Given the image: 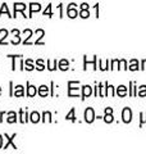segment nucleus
I'll return each instance as SVG.
<instances>
[{"label": "nucleus", "mask_w": 146, "mask_h": 154, "mask_svg": "<svg viewBox=\"0 0 146 154\" xmlns=\"http://www.w3.org/2000/svg\"><path fill=\"white\" fill-rule=\"evenodd\" d=\"M78 81H69L68 82V96H78L80 90L78 88H75L76 85H78Z\"/></svg>", "instance_id": "nucleus-1"}, {"label": "nucleus", "mask_w": 146, "mask_h": 154, "mask_svg": "<svg viewBox=\"0 0 146 154\" xmlns=\"http://www.w3.org/2000/svg\"><path fill=\"white\" fill-rule=\"evenodd\" d=\"M122 119H123L124 123H129L132 121V110H131V108L126 107L122 110Z\"/></svg>", "instance_id": "nucleus-2"}, {"label": "nucleus", "mask_w": 146, "mask_h": 154, "mask_svg": "<svg viewBox=\"0 0 146 154\" xmlns=\"http://www.w3.org/2000/svg\"><path fill=\"white\" fill-rule=\"evenodd\" d=\"M85 121L87 123H92L95 121V112H94V109H92L91 107H89L85 110Z\"/></svg>", "instance_id": "nucleus-3"}, {"label": "nucleus", "mask_w": 146, "mask_h": 154, "mask_svg": "<svg viewBox=\"0 0 146 154\" xmlns=\"http://www.w3.org/2000/svg\"><path fill=\"white\" fill-rule=\"evenodd\" d=\"M76 4H69V7H68V9H67V14H68V17L69 18H76L77 16H78V11L76 9Z\"/></svg>", "instance_id": "nucleus-4"}, {"label": "nucleus", "mask_w": 146, "mask_h": 154, "mask_svg": "<svg viewBox=\"0 0 146 154\" xmlns=\"http://www.w3.org/2000/svg\"><path fill=\"white\" fill-rule=\"evenodd\" d=\"M4 136H5V139H7V144H5V145H4V146H3L4 149H7V148H8L9 145H12V148H13V149H17V145H16V144H14V143H13V140H14V137H16V136H17V135H16V134H13V135H12V136H8V135L5 134V135H4Z\"/></svg>", "instance_id": "nucleus-5"}, {"label": "nucleus", "mask_w": 146, "mask_h": 154, "mask_svg": "<svg viewBox=\"0 0 146 154\" xmlns=\"http://www.w3.org/2000/svg\"><path fill=\"white\" fill-rule=\"evenodd\" d=\"M27 8L26 4H23V3H16L14 4V16L13 17H17V12H24V9Z\"/></svg>", "instance_id": "nucleus-6"}, {"label": "nucleus", "mask_w": 146, "mask_h": 154, "mask_svg": "<svg viewBox=\"0 0 146 154\" xmlns=\"http://www.w3.org/2000/svg\"><path fill=\"white\" fill-rule=\"evenodd\" d=\"M91 94H92V88L89 86V85H85L84 88H82V99L89 98Z\"/></svg>", "instance_id": "nucleus-7"}, {"label": "nucleus", "mask_w": 146, "mask_h": 154, "mask_svg": "<svg viewBox=\"0 0 146 154\" xmlns=\"http://www.w3.org/2000/svg\"><path fill=\"white\" fill-rule=\"evenodd\" d=\"M41 11V5L38 3H31L30 4V16L28 17H32V14L35 12H40Z\"/></svg>", "instance_id": "nucleus-8"}, {"label": "nucleus", "mask_w": 146, "mask_h": 154, "mask_svg": "<svg viewBox=\"0 0 146 154\" xmlns=\"http://www.w3.org/2000/svg\"><path fill=\"white\" fill-rule=\"evenodd\" d=\"M14 96H17V98H21V96L24 95V88L22 85H17L16 88H14V93H13Z\"/></svg>", "instance_id": "nucleus-9"}, {"label": "nucleus", "mask_w": 146, "mask_h": 154, "mask_svg": "<svg viewBox=\"0 0 146 154\" xmlns=\"http://www.w3.org/2000/svg\"><path fill=\"white\" fill-rule=\"evenodd\" d=\"M37 94V89H36V86H33V85H30L27 82V95L28 96H35Z\"/></svg>", "instance_id": "nucleus-10"}, {"label": "nucleus", "mask_w": 146, "mask_h": 154, "mask_svg": "<svg viewBox=\"0 0 146 154\" xmlns=\"http://www.w3.org/2000/svg\"><path fill=\"white\" fill-rule=\"evenodd\" d=\"M117 95L120 96V98H123V96L127 95V88H126L124 85H120L117 88Z\"/></svg>", "instance_id": "nucleus-11"}, {"label": "nucleus", "mask_w": 146, "mask_h": 154, "mask_svg": "<svg viewBox=\"0 0 146 154\" xmlns=\"http://www.w3.org/2000/svg\"><path fill=\"white\" fill-rule=\"evenodd\" d=\"M36 35H37V40H36L35 44L36 45H44V42L41 41V38L44 37V35H45L44 30H36Z\"/></svg>", "instance_id": "nucleus-12"}, {"label": "nucleus", "mask_w": 146, "mask_h": 154, "mask_svg": "<svg viewBox=\"0 0 146 154\" xmlns=\"http://www.w3.org/2000/svg\"><path fill=\"white\" fill-rule=\"evenodd\" d=\"M28 119V114L24 109H21L19 110V121H21V123H26Z\"/></svg>", "instance_id": "nucleus-13"}, {"label": "nucleus", "mask_w": 146, "mask_h": 154, "mask_svg": "<svg viewBox=\"0 0 146 154\" xmlns=\"http://www.w3.org/2000/svg\"><path fill=\"white\" fill-rule=\"evenodd\" d=\"M38 95L40 96H47V94H49V88L46 85H41L40 88H38Z\"/></svg>", "instance_id": "nucleus-14"}, {"label": "nucleus", "mask_w": 146, "mask_h": 154, "mask_svg": "<svg viewBox=\"0 0 146 154\" xmlns=\"http://www.w3.org/2000/svg\"><path fill=\"white\" fill-rule=\"evenodd\" d=\"M75 113H76V109H75V108H72V109L69 110V113L65 116V119H67V121L76 122V116H75Z\"/></svg>", "instance_id": "nucleus-15"}, {"label": "nucleus", "mask_w": 146, "mask_h": 154, "mask_svg": "<svg viewBox=\"0 0 146 154\" xmlns=\"http://www.w3.org/2000/svg\"><path fill=\"white\" fill-rule=\"evenodd\" d=\"M40 114H38V112H32L30 114V119H31V122L32 123H37V122H40Z\"/></svg>", "instance_id": "nucleus-16"}, {"label": "nucleus", "mask_w": 146, "mask_h": 154, "mask_svg": "<svg viewBox=\"0 0 146 154\" xmlns=\"http://www.w3.org/2000/svg\"><path fill=\"white\" fill-rule=\"evenodd\" d=\"M23 33L26 35V40L23 41V44H24V45H30L31 42L28 41V40H30V37L32 36V31L30 30V28H27V30H24V31H23Z\"/></svg>", "instance_id": "nucleus-17"}, {"label": "nucleus", "mask_w": 146, "mask_h": 154, "mask_svg": "<svg viewBox=\"0 0 146 154\" xmlns=\"http://www.w3.org/2000/svg\"><path fill=\"white\" fill-rule=\"evenodd\" d=\"M7 121H8V123H14V122H17V113H16V112H9V113H8Z\"/></svg>", "instance_id": "nucleus-18"}, {"label": "nucleus", "mask_w": 146, "mask_h": 154, "mask_svg": "<svg viewBox=\"0 0 146 154\" xmlns=\"http://www.w3.org/2000/svg\"><path fill=\"white\" fill-rule=\"evenodd\" d=\"M68 68H69V62H68L67 59H62V60L59 62V69L67 71Z\"/></svg>", "instance_id": "nucleus-19"}, {"label": "nucleus", "mask_w": 146, "mask_h": 154, "mask_svg": "<svg viewBox=\"0 0 146 154\" xmlns=\"http://www.w3.org/2000/svg\"><path fill=\"white\" fill-rule=\"evenodd\" d=\"M129 69L131 71H137V69H140L138 60L137 59H131V62H129Z\"/></svg>", "instance_id": "nucleus-20"}, {"label": "nucleus", "mask_w": 146, "mask_h": 154, "mask_svg": "<svg viewBox=\"0 0 146 154\" xmlns=\"http://www.w3.org/2000/svg\"><path fill=\"white\" fill-rule=\"evenodd\" d=\"M58 67V60H47V68L50 71H55Z\"/></svg>", "instance_id": "nucleus-21"}, {"label": "nucleus", "mask_w": 146, "mask_h": 154, "mask_svg": "<svg viewBox=\"0 0 146 154\" xmlns=\"http://www.w3.org/2000/svg\"><path fill=\"white\" fill-rule=\"evenodd\" d=\"M24 69H27V71H32L33 68H36V67H33V62L31 59H27L26 62H24Z\"/></svg>", "instance_id": "nucleus-22"}, {"label": "nucleus", "mask_w": 146, "mask_h": 154, "mask_svg": "<svg viewBox=\"0 0 146 154\" xmlns=\"http://www.w3.org/2000/svg\"><path fill=\"white\" fill-rule=\"evenodd\" d=\"M115 93H114V86L111 85H106V96H114Z\"/></svg>", "instance_id": "nucleus-23"}, {"label": "nucleus", "mask_w": 146, "mask_h": 154, "mask_svg": "<svg viewBox=\"0 0 146 154\" xmlns=\"http://www.w3.org/2000/svg\"><path fill=\"white\" fill-rule=\"evenodd\" d=\"M104 121L106 122V123H111L114 121V118H113V113H105V116H104Z\"/></svg>", "instance_id": "nucleus-24"}, {"label": "nucleus", "mask_w": 146, "mask_h": 154, "mask_svg": "<svg viewBox=\"0 0 146 154\" xmlns=\"http://www.w3.org/2000/svg\"><path fill=\"white\" fill-rule=\"evenodd\" d=\"M36 68L38 71H44V69H45V64H44V60L42 59H37L36 60Z\"/></svg>", "instance_id": "nucleus-25"}, {"label": "nucleus", "mask_w": 146, "mask_h": 154, "mask_svg": "<svg viewBox=\"0 0 146 154\" xmlns=\"http://www.w3.org/2000/svg\"><path fill=\"white\" fill-rule=\"evenodd\" d=\"M3 13H7V16H9V17H12L11 16V13H9V9H8V7H7V4L4 3L3 5H2V9H0V17H2V14Z\"/></svg>", "instance_id": "nucleus-26"}, {"label": "nucleus", "mask_w": 146, "mask_h": 154, "mask_svg": "<svg viewBox=\"0 0 146 154\" xmlns=\"http://www.w3.org/2000/svg\"><path fill=\"white\" fill-rule=\"evenodd\" d=\"M42 121L44 122H46V121H49V122H51L53 119H51V113L50 112H44V114H42Z\"/></svg>", "instance_id": "nucleus-27"}, {"label": "nucleus", "mask_w": 146, "mask_h": 154, "mask_svg": "<svg viewBox=\"0 0 146 154\" xmlns=\"http://www.w3.org/2000/svg\"><path fill=\"white\" fill-rule=\"evenodd\" d=\"M138 96H146V86L142 85V86H140V89H138V93H137Z\"/></svg>", "instance_id": "nucleus-28"}, {"label": "nucleus", "mask_w": 146, "mask_h": 154, "mask_svg": "<svg viewBox=\"0 0 146 154\" xmlns=\"http://www.w3.org/2000/svg\"><path fill=\"white\" fill-rule=\"evenodd\" d=\"M89 16H90V13H89L87 9H81V12H80V17L81 18H87Z\"/></svg>", "instance_id": "nucleus-29"}, {"label": "nucleus", "mask_w": 146, "mask_h": 154, "mask_svg": "<svg viewBox=\"0 0 146 154\" xmlns=\"http://www.w3.org/2000/svg\"><path fill=\"white\" fill-rule=\"evenodd\" d=\"M119 64H120V67H119L120 69H124V71H126V69H128V67H127V62H126L124 59H120V60H119Z\"/></svg>", "instance_id": "nucleus-30"}, {"label": "nucleus", "mask_w": 146, "mask_h": 154, "mask_svg": "<svg viewBox=\"0 0 146 154\" xmlns=\"http://www.w3.org/2000/svg\"><path fill=\"white\" fill-rule=\"evenodd\" d=\"M44 16H47V17H51L53 13H51V5H47V8L45 9V12H44Z\"/></svg>", "instance_id": "nucleus-31"}, {"label": "nucleus", "mask_w": 146, "mask_h": 154, "mask_svg": "<svg viewBox=\"0 0 146 154\" xmlns=\"http://www.w3.org/2000/svg\"><path fill=\"white\" fill-rule=\"evenodd\" d=\"M140 117H141V121H140V126H142L144 123H146V112L141 113V114H140Z\"/></svg>", "instance_id": "nucleus-32"}, {"label": "nucleus", "mask_w": 146, "mask_h": 154, "mask_svg": "<svg viewBox=\"0 0 146 154\" xmlns=\"http://www.w3.org/2000/svg\"><path fill=\"white\" fill-rule=\"evenodd\" d=\"M119 64V60L118 59H114V60H111V67H110V69H115V68H118V66Z\"/></svg>", "instance_id": "nucleus-33"}, {"label": "nucleus", "mask_w": 146, "mask_h": 154, "mask_svg": "<svg viewBox=\"0 0 146 154\" xmlns=\"http://www.w3.org/2000/svg\"><path fill=\"white\" fill-rule=\"evenodd\" d=\"M19 42H21V38H19V36H14V38L12 40V44L17 45V44H19Z\"/></svg>", "instance_id": "nucleus-34"}, {"label": "nucleus", "mask_w": 146, "mask_h": 154, "mask_svg": "<svg viewBox=\"0 0 146 154\" xmlns=\"http://www.w3.org/2000/svg\"><path fill=\"white\" fill-rule=\"evenodd\" d=\"M141 69H146V59H142L141 62Z\"/></svg>", "instance_id": "nucleus-35"}, {"label": "nucleus", "mask_w": 146, "mask_h": 154, "mask_svg": "<svg viewBox=\"0 0 146 154\" xmlns=\"http://www.w3.org/2000/svg\"><path fill=\"white\" fill-rule=\"evenodd\" d=\"M12 33H13V36H19V31L16 30V28H14V30L12 31Z\"/></svg>", "instance_id": "nucleus-36"}, {"label": "nucleus", "mask_w": 146, "mask_h": 154, "mask_svg": "<svg viewBox=\"0 0 146 154\" xmlns=\"http://www.w3.org/2000/svg\"><path fill=\"white\" fill-rule=\"evenodd\" d=\"M105 113H113V108H105Z\"/></svg>", "instance_id": "nucleus-37"}, {"label": "nucleus", "mask_w": 146, "mask_h": 154, "mask_svg": "<svg viewBox=\"0 0 146 154\" xmlns=\"http://www.w3.org/2000/svg\"><path fill=\"white\" fill-rule=\"evenodd\" d=\"M81 9H87V11H89V5H87L86 3H84V4L81 5Z\"/></svg>", "instance_id": "nucleus-38"}, {"label": "nucleus", "mask_w": 146, "mask_h": 154, "mask_svg": "<svg viewBox=\"0 0 146 154\" xmlns=\"http://www.w3.org/2000/svg\"><path fill=\"white\" fill-rule=\"evenodd\" d=\"M3 148V136L2 135H0V149Z\"/></svg>", "instance_id": "nucleus-39"}, {"label": "nucleus", "mask_w": 146, "mask_h": 154, "mask_svg": "<svg viewBox=\"0 0 146 154\" xmlns=\"http://www.w3.org/2000/svg\"><path fill=\"white\" fill-rule=\"evenodd\" d=\"M3 116H4V112L0 113V122H2V118H3Z\"/></svg>", "instance_id": "nucleus-40"}, {"label": "nucleus", "mask_w": 146, "mask_h": 154, "mask_svg": "<svg viewBox=\"0 0 146 154\" xmlns=\"http://www.w3.org/2000/svg\"><path fill=\"white\" fill-rule=\"evenodd\" d=\"M0 94H2V88H0Z\"/></svg>", "instance_id": "nucleus-41"}]
</instances>
